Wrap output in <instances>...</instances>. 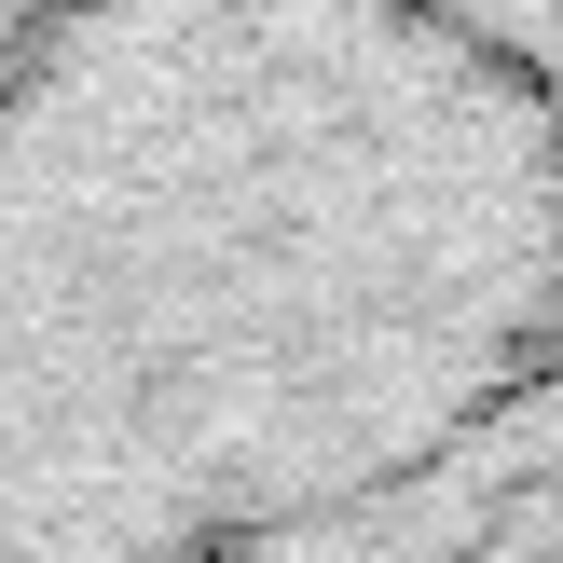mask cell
<instances>
[{
	"instance_id": "cell-1",
	"label": "cell",
	"mask_w": 563,
	"mask_h": 563,
	"mask_svg": "<svg viewBox=\"0 0 563 563\" xmlns=\"http://www.w3.org/2000/svg\"><path fill=\"white\" fill-rule=\"evenodd\" d=\"M563 0H0V563H550Z\"/></svg>"
},
{
	"instance_id": "cell-2",
	"label": "cell",
	"mask_w": 563,
	"mask_h": 563,
	"mask_svg": "<svg viewBox=\"0 0 563 563\" xmlns=\"http://www.w3.org/2000/svg\"><path fill=\"white\" fill-rule=\"evenodd\" d=\"M550 563H563V550H550Z\"/></svg>"
}]
</instances>
